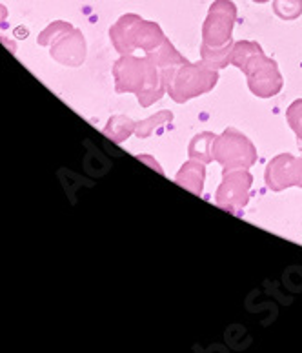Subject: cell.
<instances>
[{"label": "cell", "instance_id": "cell-1", "mask_svg": "<svg viewBox=\"0 0 302 353\" xmlns=\"http://www.w3.org/2000/svg\"><path fill=\"white\" fill-rule=\"evenodd\" d=\"M230 64L237 66L246 75L250 91L261 99L275 97L281 93L284 86V79L279 71L277 62L264 55V51L257 42H235Z\"/></svg>", "mask_w": 302, "mask_h": 353}, {"label": "cell", "instance_id": "cell-2", "mask_svg": "<svg viewBox=\"0 0 302 353\" xmlns=\"http://www.w3.org/2000/svg\"><path fill=\"white\" fill-rule=\"evenodd\" d=\"M162 81L166 91L177 104L192 101L208 91H212L219 82V73L213 68L206 66L204 62H182L179 66L161 70Z\"/></svg>", "mask_w": 302, "mask_h": 353}, {"label": "cell", "instance_id": "cell-3", "mask_svg": "<svg viewBox=\"0 0 302 353\" xmlns=\"http://www.w3.org/2000/svg\"><path fill=\"white\" fill-rule=\"evenodd\" d=\"M110 39L121 55H131L135 50L150 53L166 41L164 31L157 22L141 19L135 13L122 15L110 28Z\"/></svg>", "mask_w": 302, "mask_h": 353}, {"label": "cell", "instance_id": "cell-4", "mask_svg": "<svg viewBox=\"0 0 302 353\" xmlns=\"http://www.w3.org/2000/svg\"><path fill=\"white\" fill-rule=\"evenodd\" d=\"M37 42L41 46H50V55L64 66H81L86 59V41L82 31L68 22H51L39 35Z\"/></svg>", "mask_w": 302, "mask_h": 353}, {"label": "cell", "instance_id": "cell-5", "mask_svg": "<svg viewBox=\"0 0 302 353\" xmlns=\"http://www.w3.org/2000/svg\"><path fill=\"white\" fill-rule=\"evenodd\" d=\"M212 155L213 161L222 166V172L250 170L257 162V150L253 142L235 128H226L221 135H217Z\"/></svg>", "mask_w": 302, "mask_h": 353}, {"label": "cell", "instance_id": "cell-6", "mask_svg": "<svg viewBox=\"0 0 302 353\" xmlns=\"http://www.w3.org/2000/svg\"><path fill=\"white\" fill-rule=\"evenodd\" d=\"M237 21V6L232 0H215L210 6L202 24V44L208 48H224L232 41L233 26Z\"/></svg>", "mask_w": 302, "mask_h": 353}, {"label": "cell", "instance_id": "cell-7", "mask_svg": "<svg viewBox=\"0 0 302 353\" xmlns=\"http://www.w3.org/2000/svg\"><path fill=\"white\" fill-rule=\"evenodd\" d=\"M253 176L248 170H230L222 172V182L215 193L217 206L233 213L242 215V210L250 201Z\"/></svg>", "mask_w": 302, "mask_h": 353}, {"label": "cell", "instance_id": "cell-8", "mask_svg": "<svg viewBox=\"0 0 302 353\" xmlns=\"http://www.w3.org/2000/svg\"><path fill=\"white\" fill-rule=\"evenodd\" d=\"M150 55L139 57L122 55L113 66V77H115L117 93H135L141 95L148 81H150Z\"/></svg>", "mask_w": 302, "mask_h": 353}, {"label": "cell", "instance_id": "cell-9", "mask_svg": "<svg viewBox=\"0 0 302 353\" xmlns=\"http://www.w3.org/2000/svg\"><path fill=\"white\" fill-rule=\"evenodd\" d=\"M264 179L272 192H282L292 186L301 188V161L290 153H281L270 161Z\"/></svg>", "mask_w": 302, "mask_h": 353}, {"label": "cell", "instance_id": "cell-10", "mask_svg": "<svg viewBox=\"0 0 302 353\" xmlns=\"http://www.w3.org/2000/svg\"><path fill=\"white\" fill-rule=\"evenodd\" d=\"M204 179H206V166H204V162L195 161V159L184 162L175 176L177 184L188 192H192L193 195H202Z\"/></svg>", "mask_w": 302, "mask_h": 353}, {"label": "cell", "instance_id": "cell-11", "mask_svg": "<svg viewBox=\"0 0 302 353\" xmlns=\"http://www.w3.org/2000/svg\"><path fill=\"white\" fill-rule=\"evenodd\" d=\"M217 135L210 132H202L199 135H195L190 142V148H188V155L190 159H195V161H201L204 164L213 161L212 148L213 142H215Z\"/></svg>", "mask_w": 302, "mask_h": 353}, {"label": "cell", "instance_id": "cell-12", "mask_svg": "<svg viewBox=\"0 0 302 353\" xmlns=\"http://www.w3.org/2000/svg\"><path fill=\"white\" fill-rule=\"evenodd\" d=\"M135 128L137 124L131 121L130 117L117 115L110 119L108 126L104 128V135L113 142H117V144H121V142L126 141L131 133H135Z\"/></svg>", "mask_w": 302, "mask_h": 353}, {"label": "cell", "instance_id": "cell-13", "mask_svg": "<svg viewBox=\"0 0 302 353\" xmlns=\"http://www.w3.org/2000/svg\"><path fill=\"white\" fill-rule=\"evenodd\" d=\"M235 42H230L224 48H208V46H201V59L206 66L213 68V70H221L226 68L232 61V50Z\"/></svg>", "mask_w": 302, "mask_h": 353}, {"label": "cell", "instance_id": "cell-14", "mask_svg": "<svg viewBox=\"0 0 302 353\" xmlns=\"http://www.w3.org/2000/svg\"><path fill=\"white\" fill-rule=\"evenodd\" d=\"M146 55H150L161 70H164V68L179 66V64H182V62H186V59H184V57H182L181 53L173 48V44L168 41V39L162 42L159 48H155L153 51L146 53Z\"/></svg>", "mask_w": 302, "mask_h": 353}, {"label": "cell", "instance_id": "cell-15", "mask_svg": "<svg viewBox=\"0 0 302 353\" xmlns=\"http://www.w3.org/2000/svg\"><path fill=\"white\" fill-rule=\"evenodd\" d=\"M172 121H173L172 111L162 110V111H159L157 115L146 119V121L137 122L135 133H137V137H141V139H146V137H150L151 133H153V130H155V128L164 126V124H168V122H172Z\"/></svg>", "mask_w": 302, "mask_h": 353}, {"label": "cell", "instance_id": "cell-16", "mask_svg": "<svg viewBox=\"0 0 302 353\" xmlns=\"http://www.w3.org/2000/svg\"><path fill=\"white\" fill-rule=\"evenodd\" d=\"M273 11L282 21H295L302 15V0H273Z\"/></svg>", "mask_w": 302, "mask_h": 353}, {"label": "cell", "instance_id": "cell-17", "mask_svg": "<svg viewBox=\"0 0 302 353\" xmlns=\"http://www.w3.org/2000/svg\"><path fill=\"white\" fill-rule=\"evenodd\" d=\"M286 119L290 128H292L293 132H295V135H297L299 148L302 150V99H299V101L290 104V108H288L286 111Z\"/></svg>", "mask_w": 302, "mask_h": 353}, {"label": "cell", "instance_id": "cell-18", "mask_svg": "<svg viewBox=\"0 0 302 353\" xmlns=\"http://www.w3.org/2000/svg\"><path fill=\"white\" fill-rule=\"evenodd\" d=\"M6 19H8V10H6V6L0 4V28L4 26Z\"/></svg>", "mask_w": 302, "mask_h": 353}, {"label": "cell", "instance_id": "cell-19", "mask_svg": "<svg viewBox=\"0 0 302 353\" xmlns=\"http://www.w3.org/2000/svg\"><path fill=\"white\" fill-rule=\"evenodd\" d=\"M253 2H257V4H264V2H270V0H253Z\"/></svg>", "mask_w": 302, "mask_h": 353}, {"label": "cell", "instance_id": "cell-20", "mask_svg": "<svg viewBox=\"0 0 302 353\" xmlns=\"http://www.w3.org/2000/svg\"><path fill=\"white\" fill-rule=\"evenodd\" d=\"M299 161H301V188H302V157L299 159Z\"/></svg>", "mask_w": 302, "mask_h": 353}]
</instances>
